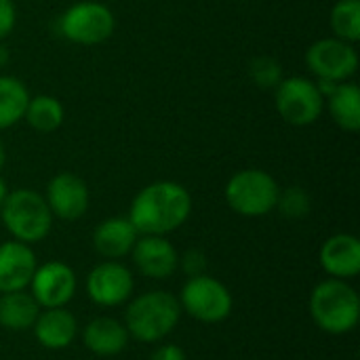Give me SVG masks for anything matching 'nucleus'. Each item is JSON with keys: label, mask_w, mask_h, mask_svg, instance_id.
Segmentation results:
<instances>
[{"label": "nucleus", "mask_w": 360, "mask_h": 360, "mask_svg": "<svg viewBox=\"0 0 360 360\" xmlns=\"http://www.w3.org/2000/svg\"><path fill=\"white\" fill-rule=\"evenodd\" d=\"M192 213V194L177 181H154L139 190L129 209V221L143 236H167L179 230Z\"/></svg>", "instance_id": "nucleus-1"}, {"label": "nucleus", "mask_w": 360, "mask_h": 360, "mask_svg": "<svg viewBox=\"0 0 360 360\" xmlns=\"http://www.w3.org/2000/svg\"><path fill=\"white\" fill-rule=\"evenodd\" d=\"M181 316L184 312L177 295L165 289H154L133 295L127 302L122 323L131 340L141 344H158L177 329Z\"/></svg>", "instance_id": "nucleus-2"}, {"label": "nucleus", "mask_w": 360, "mask_h": 360, "mask_svg": "<svg viewBox=\"0 0 360 360\" xmlns=\"http://www.w3.org/2000/svg\"><path fill=\"white\" fill-rule=\"evenodd\" d=\"M310 319L327 335H348L359 327L360 295L350 281H321L308 302Z\"/></svg>", "instance_id": "nucleus-3"}, {"label": "nucleus", "mask_w": 360, "mask_h": 360, "mask_svg": "<svg viewBox=\"0 0 360 360\" xmlns=\"http://www.w3.org/2000/svg\"><path fill=\"white\" fill-rule=\"evenodd\" d=\"M0 219L13 240L36 245L51 234L55 217L40 192L21 188L6 194L0 207Z\"/></svg>", "instance_id": "nucleus-4"}, {"label": "nucleus", "mask_w": 360, "mask_h": 360, "mask_svg": "<svg viewBox=\"0 0 360 360\" xmlns=\"http://www.w3.org/2000/svg\"><path fill=\"white\" fill-rule=\"evenodd\" d=\"M228 207L243 217H264L276 209L281 186L262 169H243L234 173L226 184Z\"/></svg>", "instance_id": "nucleus-5"}, {"label": "nucleus", "mask_w": 360, "mask_h": 360, "mask_svg": "<svg viewBox=\"0 0 360 360\" xmlns=\"http://www.w3.org/2000/svg\"><path fill=\"white\" fill-rule=\"evenodd\" d=\"M177 302L184 314L202 325L224 323L234 310V297L230 289L211 274L188 278L177 295Z\"/></svg>", "instance_id": "nucleus-6"}, {"label": "nucleus", "mask_w": 360, "mask_h": 360, "mask_svg": "<svg viewBox=\"0 0 360 360\" xmlns=\"http://www.w3.org/2000/svg\"><path fill=\"white\" fill-rule=\"evenodd\" d=\"M274 101L281 118L293 127H308L323 116L325 95L319 84L306 76L283 78L276 86Z\"/></svg>", "instance_id": "nucleus-7"}, {"label": "nucleus", "mask_w": 360, "mask_h": 360, "mask_svg": "<svg viewBox=\"0 0 360 360\" xmlns=\"http://www.w3.org/2000/svg\"><path fill=\"white\" fill-rule=\"evenodd\" d=\"M116 27L114 13L95 0H82L72 4L59 17V32L65 40L76 44H101L105 42Z\"/></svg>", "instance_id": "nucleus-8"}, {"label": "nucleus", "mask_w": 360, "mask_h": 360, "mask_svg": "<svg viewBox=\"0 0 360 360\" xmlns=\"http://www.w3.org/2000/svg\"><path fill=\"white\" fill-rule=\"evenodd\" d=\"M84 291L95 306L118 308L135 295V276L122 262L103 259L86 274Z\"/></svg>", "instance_id": "nucleus-9"}, {"label": "nucleus", "mask_w": 360, "mask_h": 360, "mask_svg": "<svg viewBox=\"0 0 360 360\" xmlns=\"http://www.w3.org/2000/svg\"><path fill=\"white\" fill-rule=\"evenodd\" d=\"M306 65L325 82H346L359 70V53L354 44L340 38H321L306 51Z\"/></svg>", "instance_id": "nucleus-10"}, {"label": "nucleus", "mask_w": 360, "mask_h": 360, "mask_svg": "<svg viewBox=\"0 0 360 360\" xmlns=\"http://www.w3.org/2000/svg\"><path fill=\"white\" fill-rule=\"evenodd\" d=\"M78 289L76 272L70 264L59 259H49L44 264H38L27 291L40 306L44 308H65Z\"/></svg>", "instance_id": "nucleus-11"}, {"label": "nucleus", "mask_w": 360, "mask_h": 360, "mask_svg": "<svg viewBox=\"0 0 360 360\" xmlns=\"http://www.w3.org/2000/svg\"><path fill=\"white\" fill-rule=\"evenodd\" d=\"M44 200L53 217L61 221H76L84 217L91 205V192L82 177L74 173H57L46 184Z\"/></svg>", "instance_id": "nucleus-12"}, {"label": "nucleus", "mask_w": 360, "mask_h": 360, "mask_svg": "<svg viewBox=\"0 0 360 360\" xmlns=\"http://www.w3.org/2000/svg\"><path fill=\"white\" fill-rule=\"evenodd\" d=\"M131 259L135 270L150 281H169L179 270V253L167 236L139 234Z\"/></svg>", "instance_id": "nucleus-13"}, {"label": "nucleus", "mask_w": 360, "mask_h": 360, "mask_svg": "<svg viewBox=\"0 0 360 360\" xmlns=\"http://www.w3.org/2000/svg\"><path fill=\"white\" fill-rule=\"evenodd\" d=\"M38 268L32 245L19 240L0 243V293L25 291Z\"/></svg>", "instance_id": "nucleus-14"}, {"label": "nucleus", "mask_w": 360, "mask_h": 360, "mask_svg": "<svg viewBox=\"0 0 360 360\" xmlns=\"http://www.w3.org/2000/svg\"><path fill=\"white\" fill-rule=\"evenodd\" d=\"M319 264L329 278L352 281L360 274V240L354 234H333L319 251Z\"/></svg>", "instance_id": "nucleus-15"}, {"label": "nucleus", "mask_w": 360, "mask_h": 360, "mask_svg": "<svg viewBox=\"0 0 360 360\" xmlns=\"http://www.w3.org/2000/svg\"><path fill=\"white\" fill-rule=\"evenodd\" d=\"M32 333L44 350L59 352L74 344L80 333V325L68 308H44L40 310Z\"/></svg>", "instance_id": "nucleus-16"}, {"label": "nucleus", "mask_w": 360, "mask_h": 360, "mask_svg": "<svg viewBox=\"0 0 360 360\" xmlns=\"http://www.w3.org/2000/svg\"><path fill=\"white\" fill-rule=\"evenodd\" d=\"M80 340L82 346L101 359H110V356H118L120 352L127 350L129 346V331L124 327L122 321L112 319V316H97L93 321H89L82 329H80Z\"/></svg>", "instance_id": "nucleus-17"}, {"label": "nucleus", "mask_w": 360, "mask_h": 360, "mask_svg": "<svg viewBox=\"0 0 360 360\" xmlns=\"http://www.w3.org/2000/svg\"><path fill=\"white\" fill-rule=\"evenodd\" d=\"M139 232L129 221V217H110L97 224L93 230V249L99 257L120 262L131 255Z\"/></svg>", "instance_id": "nucleus-18"}, {"label": "nucleus", "mask_w": 360, "mask_h": 360, "mask_svg": "<svg viewBox=\"0 0 360 360\" xmlns=\"http://www.w3.org/2000/svg\"><path fill=\"white\" fill-rule=\"evenodd\" d=\"M40 314V306L32 297V293L25 291H13V293H0V327L13 333L32 331L36 319Z\"/></svg>", "instance_id": "nucleus-19"}, {"label": "nucleus", "mask_w": 360, "mask_h": 360, "mask_svg": "<svg viewBox=\"0 0 360 360\" xmlns=\"http://www.w3.org/2000/svg\"><path fill=\"white\" fill-rule=\"evenodd\" d=\"M327 105L335 124L348 133L360 129V91L352 82H340L327 95Z\"/></svg>", "instance_id": "nucleus-20"}, {"label": "nucleus", "mask_w": 360, "mask_h": 360, "mask_svg": "<svg viewBox=\"0 0 360 360\" xmlns=\"http://www.w3.org/2000/svg\"><path fill=\"white\" fill-rule=\"evenodd\" d=\"M30 93L15 76H0V131L15 127L23 120Z\"/></svg>", "instance_id": "nucleus-21"}, {"label": "nucleus", "mask_w": 360, "mask_h": 360, "mask_svg": "<svg viewBox=\"0 0 360 360\" xmlns=\"http://www.w3.org/2000/svg\"><path fill=\"white\" fill-rule=\"evenodd\" d=\"M23 118L34 131L53 133L63 124L65 112H63V105H61V101L57 97L36 95V97H30Z\"/></svg>", "instance_id": "nucleus-22"}, {"label": "nucleus", "mask_w": 360, "mask_h": 360, "mask_svg": "<svg viewBox=\"0 0 360 360\" xmlns=\"http://www.w3.org/2000/svg\"><path fill=\"white\" fill-rule=\"evenodd\" d=\"M331 30L335 38L350 44L360 40V0H340L331 8Z\"/></svg>", "instance_id": "nucleus-23"}, {"label": "nucleus", "mask_w": 360, "mask_h": 360, "mask_svg": "<svg viewBox=\"0 0 360 360\" xmlns=\"http://www.w3.org/2000/svg\"><path fill=\"white\" fill-rule=\"evenodd\" d=\"M276 209L287 219H304L312 209V200H310V194L304 188L291 186L287 190H281Z\"/></svg>", "instance_id": "nucleus-24"}, {"label": "nucleus", "mask_w": 360, "mask_h": 360, "mask_svg": "<svg viewBox=\"0 0 360 360\" xmlns=\"http://www.w3.org/2000/svg\"><path fill=\"white\" fill-rule=\"evenodd\" d=\"M249 74L257 86L270 89L276 86L283 80V68L272 57H255L249 65Z\"/></svg>", "instance_id": "nucleus-25"}, {"label": "nucleus", "mask_w": 360, "mask_h": 360, "mask_svg": "<svg viewBox=\"0 0 360 360\" xmlns=\"http://www.w3.org/2000/svg\"><path fill=\"white\" fill-rule=\"evenodd\" d=\"M207 255L200 249H188L184 255H179V270L192 278V276H200L207 274Z\"/></svg>", "instance_id": "nucleus-26"}, {"label": "nucleus", "mask_w": 360, "mask_h": 360, "mask_svg": "<svg viewBox=\"0 0 360 360\" xmlns=\"http://www.w3.org/2000/svg\"><path fill=\"white\" fill-rule=\"evenodd\" d=\"M17 23V8L13 0H0V40H4Z\"/></svg>", "instance_id": "nucleus-27"}, {"label": "nucleus", "mask_w": 360, "mask_h": 360, "mask_svg": "<svg viewBox=\"0 0 360 360\" xmlns=\"http://www.w3.org/2000/svg\"><path fill=\"white\" fill-rule=\"evenodd\" d=\"M150 360H186V352L177 344H162L152 352Z\"/></svg>", "instance_id": "nucleus-28"}, {"label": "nucleus", "mask_w": 360, "mask_h": 360, "mask_svg": "<svg viewBox=\"0 0 360 360\" xmlns=\"http://www.w3.org/2000/svg\"><path fill=\"white\" fill-rule=\"evenodd\" d=\"M4 165H6V148H4V141L0 139V173L4 169Z\"/></svg>", "instance_id": "nucleus-29"}, {"label": "nucleus", "mask_w": 360, "mask_h": 360, "mask_svg": "<svg viewBox=\"0 0 360 360\" xmlns=\"http://www.w3.org/2000/svg\"><path fill=\"white\" fill-rule=\"evenodd\" d=\"M6 194H8V188H6V181L0 177V207H2V202H4V198H6Z\"/></svg>", "instance_id": "nucleus-30"}]
</instances>
